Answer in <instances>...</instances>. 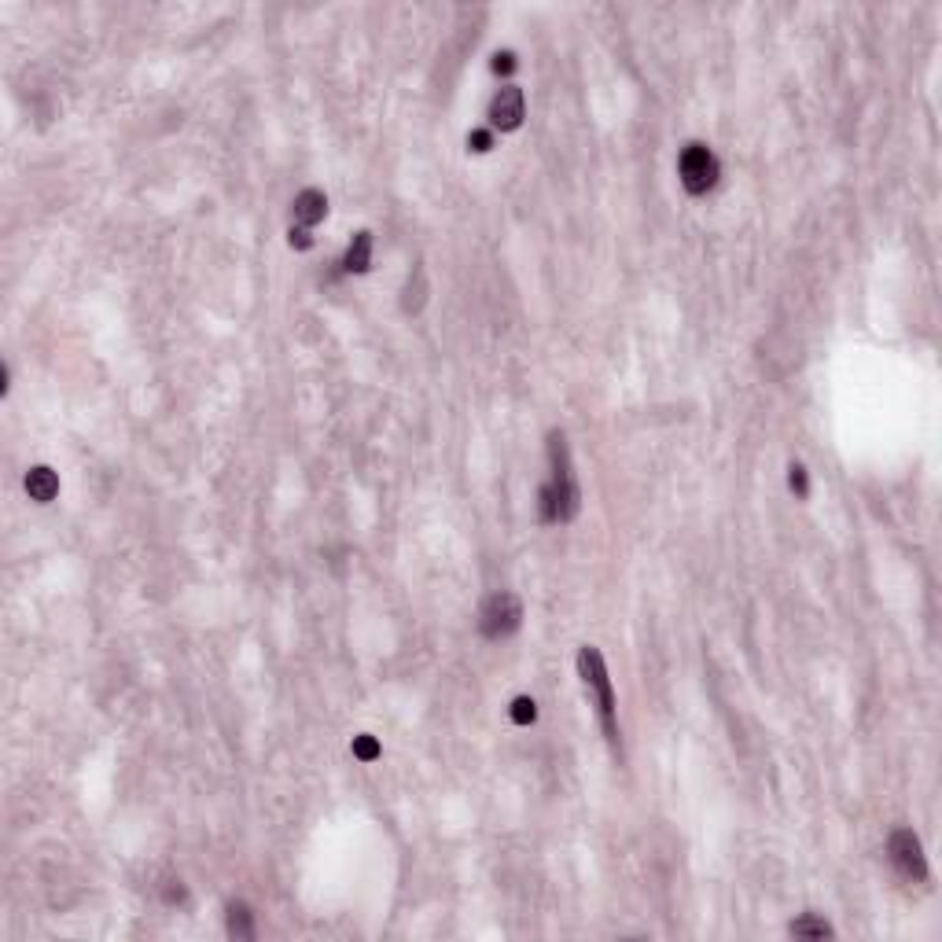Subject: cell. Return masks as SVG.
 <instances>
[{
  "label": "cell",
  "instance_id": "17",
  "mask_svg": "<svg viewBox=\"0 0 942 942\" xmlns=\"http://www.w3.org/2000/svg\"><path fill=\"white\" fill-rule=\"evenodd\" d=\"M493 74H512L519 63H515V52H493Z\"/></svg>",
  "mask_w": 942,
  "mask_h": 942
},
{
  "label": "cell",
  "instance_id": "16",
  "mask_svg": "<svg viewBox=\"0 0 942 942\" xmlns=\"http://www.w3.org/2000/svg\"><path fill=\"white\" fill-rule=\"evenodd\" d=\"M467 147H471V152H479V155L490 152V147H493V133L490 130H475V133L467 137Z\"/></svg>",
  "mask_w": 942,
  "mask_h": 942
},
{
  "label": "cell",
  "instance_id": "5",
  "mask_svg": "<svg viewBox=\"0 0 942 942\" xmlns=\"http://www.w3.org/2000/svg\"><path fill=\"white\" fill-rule=\"evenodd\" d=\"M887 854H891V865L899 869V876L916 880V883L928 880V858H924V847H921V839H916L913 828H895V832H891Z\"/></svg>",
  "mask_w": 942,
  "mask_h": 942
},
{
  "label": "cell",
  "instance_id": "9",
  "mask_svg": "<svg viewBox=\"0 0 942 942\" xmlns=\"http://www.w3.org/2000/svg\"><path fill=\"white\" fill-rule=\"evenodd\" d=\"M372 265V232H357L350 239V247H346V255H342V269L346 272H368Z\"/></svg>",
  "mask_w": 942,
  "mask_h": 942
},
{
  "label": "cell",
  "instance_id": "3",
  "mask_svg": "<svg viewBox=\"0 0 942 942\" xmlns=\"http://www.w3.org/2000/svg\"><path fill=\"white\" fill-rule=\"evenodd\" d=\"M678 177H681V188L688 195H707L718 177H722V162H718V155L710 152L707 144L700 140H692L681 147V159H678Z\"/></svg>",
  "mask_w": 942,
  "mask_h": 942
},
{
  "label": "cell",
  "instance_id": "2",
  "mask_svg": "<svg viewBox=\"0 0 942 942\" xmlns=\"http://www.w3.org/2000/svg\"><path fill=\"white\" fill-rule=\"evenodd\" d=\"M578 674L589 688V696H593V707H597V718H601V729L608 736V743L618 751V710H615V688H611V674H608V663L601 655V648H593V644H585V648L578 652Z\"/></svg>",
  "mask_w": 942,
  "mask_h": 942
},
{
  "label": "cell",
  "instance_id": "1",
  "mask_svg": "<svg viewBox=\"0 0 942 942\" xmlns=\"http://www.w3.org/2000/svg\"><path fill=\"white\" fill-rule=\"evenodd\" d=\"M582 508V490L571 467V450H567V435L553 431L549 435V479L538 490V519L541 523H571Z\"/></svg>",
  "mask_w": 942,
  "mask_h": 942
},
{
  "label": "cell",
  "instance_id": "6",
  "mask_svg": "<svg viewBox=\"0 0 942 942\" xmlns=\"http://www.w3.org/2000/svg\"><path fill=\"white\" fill-rule=\"evenodd\" d=\"M486 118H490V130H501V133L519 130V126H523V118H527V96H523V89H519V85L498 89V96L490 100Z\"/></svg>",
  "mask_w": 942,
  "mask_h": 942
},
{
  "label": "cell",
  "instance_id": "8",
  "mask_svg": "<svg viewBox=\"0 0 942 942\" xmlns=\"http://www.w3.org/2000/svg\"><path fill=\"white\" fill-rule=\"evenodd\" d=\"M27 493H30V501L37 505H48V501H56V493H59V475L48 464H37L27 471Z\"/></svg>",
  "mask_w": 942,
  "mask_h": 942
},
{
  "label": "cell",
  "instance_id": "14",
  "mask_svg": "<svg viewBox=\"0 0 942 942\" xmlns=\"http://www.w3.org/2000/svg\"><path fill=\"white\" fill-rule=\"evenodd\" d=\"M788 486L796 498H810V479H806V467L803 464H791L788 467Z\"/></svg>",
  "mask_w": 942,
  "mask_h": 942
},
{
  "label": "cell",
  "instance_id": "11",
  "mask_svg": "<svg viewBox=\"0 0 942 942\" xmlns=\"http://www.w3.org/2000/svg\"><path fill=\"white\" fill-rule=\"evenodd\" d=\"M788 931L796 938H832V924L825 921V916H817V913H803L799 921H791Z\"/></svg>",
  "mask_w": 942,
  "mask_h": 942
},
{
  "label": "cell",
  "instance_id": "7",
  "mask_svg": "<svg viewBox=\"0 0 942 942\" xmlns=\"http://www.w3.org/2000/svg\"><path fill=\"white\" fill-rule=\"evenodd\" d=\"M291 214H294V225H299V229H313L317 221L328 217V195L320 188H306V192L294 195Z\"/></svg>",
  "mask_w": 942,
  "mask_h": 942
},
{
  "label": "cell",
  "instance_id": "15",
  "mask_svg": "<svg viewBox=\"0 0 942 942\" xmlns=\"http://www.w3.org/2000/svg\"><path fill=\"white\" fill-rule=\"evenodd\" d=\"M287 243L294 247V251H310V247H313V232H310V229H299V225H291Z\"/></svg>",
  "mask_w": 942,
  "mask_h": 942
},
{
  "label": "cell",
  "instance_id": "12",
  "mask_svg": "<svg viewBox=\"0 0 942 942\" xmlns=\"http://www.w3.org/2000/svg\"><path fill=\"white\" fill-rule=\"evenodd\" d=\"M508 718L515 726H534L538 722V703L530 696H515L512 707H508Z\"/></svg>",
  "mask_w": 942,
  "mask_h": 942
},
{
  "label": "cell",
  "instance_id": "10",
  "mask_svg": "<svg viewBox=\"0 0 942 942\" xmlns=\"http://www.w3.org/2000/svg\"><path fill=\"white\" fill-rule=\"evenodd\" d=\"M229 935L232 938H255V913L247 902H229Z\"/></svg>",
  "mask_w": 942,
  "mask_h": 942
},
{
  "label": "cell",
  "instance_id": "4",
  "mask_svg": "<svg viewBox=\"0 0 942 942\" xmlns=\"http://www.w3.org/2000/svg\"><path fill=\"white\" fill-rule=\"evenodd\" d=\"M519 626H523V601L515 597V593L501 589V593H490L479 608V630L486 640H505L512 637Z\"/></svg>",
  "mask_w": 942,
  "mask_h": 942
},
{
  "label": "cell",
  "instance_id": "13",
  "mask_svg": "<svg viewBox=\"0 0 942 942\" xmlns=\"http://www.w3.org/2000/svg\"><path fill=\"white\" fill-rule=\"evenodd\" d=\"M354 758H361V762H376L380 758V740L376 736H368V733H361V736H354Z\"/></svg>",
  "mask_w": 942,
  "mask_h": 942
}]
</instances>
